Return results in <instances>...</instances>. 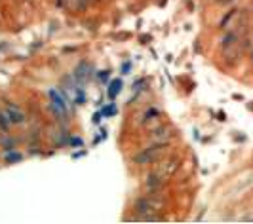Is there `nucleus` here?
<instances>
[{
  "mask_svg": "<svg viewBox=\"0 0 253 224\" xmlns=\"http://www.w3.org/2000/svg\"><path fill=\"white\" fill-rule=\"evenodd\" d=\"M133 209L137 213V215H135L137 221H162V219H164L162 213H164L166 205L160 198H154V196H141V198L135 201Z\"/></svg>",
  "mask_w": 253,
  "mask_h": 224,
  "instance_id": "1",
  "label": "nucleus"
},
{
  "mask_svg": "<svg viewBox=\"0 0 253 224\" xmlns=\"http://www.w3.org/2000/svg\"><path fill=\"white\" fill-rule=\"evenodd\" d=\"M48 97H50L51 112L57 116L59 122H65L69 116V97L65 95V91L57 89V87H51L48 91Z\"/></svg>",
  "mask_w": 253,
  "mask_h": 224,
  "instance_id": "2",
  "label": "nucleus"
},
{
  "mask_svg": "<svg viewBox=\"0 0 253 224\" xmlns=\"http://www.w3.org/2000/svg\"><path fill=\"white\" fill-rule=\"evenodd\" d=\"M169 147V143H154L151 147L143 149L139 154L133 156V163L137 165H149V163H154L158 158H162L166 154V150Z\"/></svg>",
  "mask_w": 253,
  "mask_h": 224,
  "instance_id": "3",
  "label": "nucleus"
},
{
  "mask_svg": "<svg viewBox=\"0 0 253 224\" xmlns=\"http://www.w3.org/2000/svg\"><path fill=\"white\" fill-rule=\"evenodd\" d=\"M181 163H183V158L173 154V156L162 160V163L158 165V169H154V173H158L164 181H169V179L181 169Z\"/></svg>",
  "mask_w": 253,
  "mask_h": 224,
  "instance_id": "4",
  "label": "nucleus"
},
{
  "mask_svg": "<svg viewBox=\"0 0 253 224\" xmlns=\"http://www.w3.org/2000/svg\"><path fill=\"white\" fill-rule=\"evenodd\" d=\"M173 137H177V129L171 124H160L158 127L152 129V139H154V143H169V145H171Z\"/></svg>",
  "mask_w": 253,
  "mask_h": 224,
  "instance_id": "5",
  "label": "nucleus"
},
{
  "mask_svg": "<svg viewBox=\"0 0 253 224\" xmlns=\"http://www.w3.org/2000/svg\"><path fill=\"white\" fill-rule=\"evenodd\" d=\"M93 65L89 61H80L78 65H76V69H75V80H76V84L78 86H84V84H88L89 80L93 78Z\"/></svg>",
  "mask_w": 253,
  "mask_h": 224,
  "instance_id": "6",
  "label": "nucleus"
},
{
  "mask_svg": "<svg viewBox=\"0 0 253 224\" xmlns=\"http://www.w3.org/2000/svg\"><path fill=\"white\" fill-rule=\"evenodd\" d=\"M4 112H6L8 120H10V124L21 125L25 122V112H23V109L19 105H15V103H6L4 105Z\"/></svg>",
  "mask_w": 253,
  "mask_h": 224,
  "instance_id": "7",
  "label": "nucleus"
},
{
  "mask_svg": "<svg viewBox=\"0 0 253 224\" xmlns=\"http://www.w3.org/2000/svg\"><path fill=\"white\" fill-rule=\"evenodd\" d=\"M166 183H168V181H164L160 175L151 171V173L147 175V179H145V188H147L149 194H156V192H160V190L166 187Z\"/></svg>",
  "mask_w": 253,
  "mask_h": 224,
  "instance_id": "8",
  "label": "nucleus"
},
{
  "mask_svg": "<svg viewBox=\"0 0 253 224\" xmlns=\"http://www.w3.org/2000/svg\"><path fill=\"white\" fill-rule=\"evenodd\" d=\"M107 97L111 101H116V97L120 95V91L124 89V80L122 78H114V80H109L107 82Z\"/></svg>",
  "mask_w": 253,
  "mask_h": 224,
  "instance_id": "9",
  "label": "nucleus"
},
{
  "mask_svg": "<svg viewBox=\"0 0 253 224\" xmlns=\"http://www.w3.org/2000/svg\"><path fill=\"white\" fill-rule=\"evenodd\" d=\"M240 42V35L236 33V31H227L223 38H221V50H225L228 46H232V44H238Z\"/></svg>",
  "mask_w": 253,
  "mask_h": 224,
  "instance_id": "10",
  "label": "nucleus"
},
{
  "mask_svg": "<svg viewBox=\"0 0 253 224\" xmlns=\"http://www.w3.org/2000/svg\"><path fill=\"white\" fill-rule=\"evenodd\" d=\"M160 116H162V111H160L158 107H149L147 111L143 112L141 122H143V124H149V122H152V120H160Z\"/></svg>",
  "mask_w": 253,
  "mask_h": 224,
  "instance_id": "11",
  "label": "nucleus"
},
{
  "mask_svg": "<svg viewBox=\"0 0 253 224\" xmlns=\"http://www.w3.org/2000/svg\"><path fill=\"white\" fill-rule=\"evenodd\" d=\"M99 112L103 114V118H114L116 114H118V107H116V103L111 101V103H107V105H103Z\"/></svg>",
  "mask_w": 253,
  "mask_h": 224,
  "instance_id": "12",
  "label": "nucleus"
},
{
  "mask_svg": "<svg viewBox=\"0 0 253 224\" xmlns=\"http://www.w3.org/2000/svg\"><path fill=\"white\" fill-rule=\"evenodd\" d=\"M73 93H75V99H73L75 105L82 107V105H86V103H88V95H86V91H84V87L82 86H76Z\"/></svg>",
  "mask_w": 253,
  "mask_h": 224,
  "instance_id": "13",
  "label": "nucleus"
},
{
  "mask_svg": "<svg viewBox=\"0 0 253 224\" xmlns=\"http://www.w3.org/2000/svg\"><path fill=\"white\" fill-rule=\"evenodd\" d=\"M236 13H238V10H234V8H232V10H228V12L225 13L223 17H221V21H219V29H227L228 21H230V19H232Z\"/></svg>",
  "mask_w": 253,
  "mask_h": 224,
  "instance_id": "14",
  "label": "nucleus"
},
{
  "mask_svg": "<svg viewBox=\"0 0 253 224\" xmlns=\"http://www.w3.org/2000/svg\"><path fill=\"white\" fill-rule=\"evenodd\" d=\"M111 69H103V71H99V73H95V78L101 82V84H107L109 80H111Z\"/></svg>",
  "mask_w": 253,
  "mask_h": 224,
  "instance_id": "15",
  "label": "nucleus"
},
{
  "mask_svg": "<svg viewBox=\"0 0 253 224\" xmlns=\"http://www.w3.org/2000/svg\"><path fill=\"white\" fill-rule=\"evenodd\" d=\"M147 86H149V80H147V78H141V80H137V82H133L131 89H133V93H141Z\"/></svg>",
  "mask_w": 253,
  "mask_h": 224,
  "instance_id": "16",
  "label": "nucleus"
},
{
  "mask_svg": "<svg viewBox=\"0 0 253 224\" xmlns=\"http://www.w3.org/2000/svg\"><path fill=\"white\" fill-rule=\"evenodd\" d=\"M10 120H8V116H6V112L0 109V129H4V131H8V127H10Z\"/></svg>",
  "mask_w": 253,
  "mask_h": 224,
  "instance_id": "17",
  "label": "nucleus"
},
{
  "mask_svg": "<svg viewBox=\"0 0 253 224\" xmlns=\"http://www.w3.org/2000/svg\"><path fill=\"white\" fill-rule=\"evenodd\" d=\"M131 71H133V63L131 61H124L122 65H120V75L122 76H127Z\"/></svg>",
  "mask_w": 253,
  "mask_h": 224,
  "instance_id": "18",
  "label": "nucleus"
},
{
  "mask_svg": "<svg viewBox=\"0 0 253 224\" xmlns=\"http://www.w3.org/2000/svg\"><path fill=\"white\" fill-rule=\"evenodd\" d=\"M67 143H69V147H73V149H80V147H84V141H82V137H69L67 139Z\"/></svg>",
  "mask_w": 253,
  "mask_h": 224,
  "instance_id": "19",
  "label": "nucleus"
},
{
  "mask_svg": "<svg viewBox=\"0 0 253 224\" xmlns=\"http://www.w3.org/2000/svg\"><path fill=\"white\" fill-rule=\"evenodd\" d=\"M232 139H234L236 143H246V141H248V137H246V135H242V131H234Z\"/></svg>",
  "mask_w": 253,
  "mask_h": 224,
  "instance_id": "20",
  "label": "nucleus"
},
{
  "mask_svg": "<svg viewBox=\"0 0 253 224\" xmlns=\"http://www.w3.org/2000/svg\"><path fill=\"white\" fill-rule=\"evenodd\" d=\"M91 122H93V124L95 125H99L103 122V114L99 111L95 112V114H93V116H91Z\"/></svg>",
  "mask_w": 253,
  "mask_h": 224,
  "instance_id": "21",
  "label": "nucleus"
},
{
  "mask_svg": "<svg viewBox=\"0 0 253 224\" xmlns=\"http://www.w3.org/2000/svg\"><path fill=\"white\" fill-rule=\"evenodd\" d=\"M21 160V154H17V152H13V154H10V156H6V162H19Z\"/></svg>",
  "mask_w": 253,
  "mask_h": 224,
  "instance_id": "22",
  "label": "nucleus"
},
{
  "mask_svg": "<svg viewBox=\"0 0 253 224\" xmlns=\"http://www.w3.org/2000/svg\"><path fill=\"white\" fill-rule=\"evenodd\" d=\"M215 116H217V120H219L221 124H225V122L228 120V118H227V112H225V111H219V112L215 114Z\"/></svg>",
  "mask_w": 253,
  "mask_h": 224,
  "instance_id": "23",
  "label": "nucleus"
},
{
  "mask_svg": "<svg viewBox=\"0 0 253 224\" xmlns=\"http://www.w3.org/2000/svg\"><path fill=\"white\" fill-rule=\"evenodd\" d=\"M139 40H141V44H151L152 35H143V37H141Z\"/></svg>",
  "mask_w": 253,
  "mask_h": 224,
  "instance_id": "24",
  "label": "nucleus"
},
{
  "mask_svg": "<svg viewBox=\"0 0 253 224\" xmlns=\"http://www.w3.org/2000/svg\"><path fill=\"white\" fill-rule=\"evenodd\" d=\"M219 6H228V4H232L234 0H215Z\"/></svg>",
  "mask_w": 253,
  "mask_h": 224,
  "instance_id": "25",
  "label": "nucleus"
},
{
  "mask_svg": "<svg viewBox=\"0 0 253 224\" xmlns=\"http://www.w3.org/2000/svg\"><path fill=\"white\" fill-rule=\"evenodd\" d=\"M185 6H187V10H189V12L194 10V2H192V0H187V2H185Z\"/></svg>",
  "mask_w": 253,
  "mask_h": 224,
  "instance_id": "26",
  "label": "nucleus"
},
{
  "mask_svg": "<svg viewBox=\"0 0 253 224\" xmlns=\"http://www.w3.org/2000/svg\"><path fill=\"white\" fill-rule=\"evenodd\" d=\"M246 109L250 112H253V101H248V103H246Z\"/></svg>",
  "mask_w": 253,
  "mask_h": 224,
  "instance_id": "27",
  "label": "nucleus"
},
{
  "mask_svg": "<svg viewBox=\"0 0 253 224\" xmlns=\"http://www.w3.org/2000/svg\"><path fill=\"white\" fill-rule=\"evenodd\" d=\"M232 99H236V101H244V95H240V93H234V95H232Z\"/></svg>",
  "mask_w": 253,
  "mask_h": 224,
  "instance_id": "28",
  "label": "nucleus"
},
{
  "mask_svg": "<svg viewBox=\"0 0 253 224\" xmlns=\"http://www.w3.org/2000/svg\"><path fill=\"white\" fill-rule=\"evenodd\" d=\"M166 61L171 63V61H173V55H171V53H168V55H166Z\"/></svg>",
  "mask_w": 253,
  "mask_h": 224,
  "instance_id": "29",
  "label": "nucleus"
},
{
  "mask_svg": "<svg viewBox=\"0 0 253 224\" xmlns=\"http://www.w3.org/2000/svg\"><path fill=\"white\" fill-rule=\"evenodd\" d=\"M248 12H250V13L253 15V0L250 2V6H248Z\"/></svg>",
  "mask_w": 253,
  "mask_h": 224,
  "instance_id": "30",
  "label": "nucleus"
},
{
  "mask_svg": "<svg viewBox=\"0 0 253 224\" xmlns=\"http://www.w3.org/2000/svg\"><path fill=\"white\" fill-rule=\"evenodd\" d=\"M242 221H253V215H248V217H244Z\"/></svg>",
  "mask_w": 253,
  "mask_h": 224,
  "instance_id": "31",
  "label": "nucleus"
},
{
  "mask_svg": "<svg viewBox=\"0 0 253 224\" xmlns=\"http://www.w3.org/2000/svg\"><path fill=\"white\" fill-rule=\"evenodd\" d=\"M250 46H252V50H253V33H252V37H250Z\"/></svg>",
  "mask_w": 253,
  "mask_h": 224,
  "instance_id": "32",
  "label": "nucleus"
},
{
  "mask_svg": "<svg viewBox=\"0 0 253 224\" xmlns=\"http://www.w3.org/2000/svg\"><path fill=\"white\" fill-rule=\"evenodd\" d=\"M250 61H252V63H253V50H252V51H250Z\"/></svg>",
  "mask_w": 253,
  "mask_h": 224,
  "instance_id": "33",
  "label": "nucleus"
}]
</instances>
